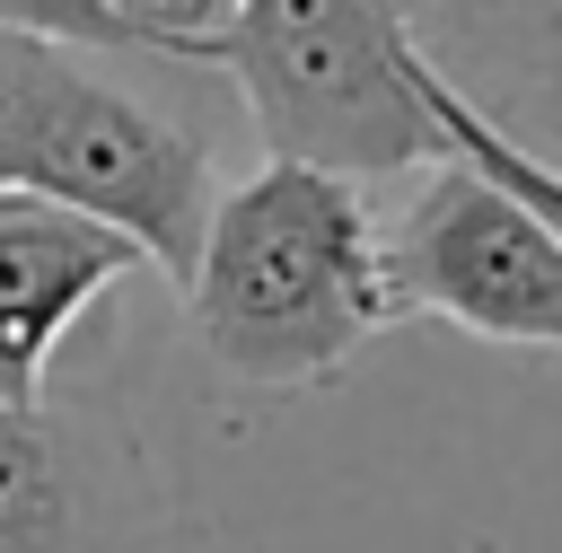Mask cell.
<instances>
[{"label": "cell", "mask_w": 562, "mask_h": 553, "mask_svg": "<svg viewBox=\"0 0 562 553\" xmlns=\"http://www.w3.org/2000/svg\"><path fill=\"white\" fill-rule=\"evenodd\" d=\"M404 26L492 140L562 176V0H404Z\"/></svg>", "instance_id": "5"}, {"label": "cell", "mask_w": 562, "mask_h": 553, "mask_svg": "<svg viewBox=\"0 0 562 553\" xmlns=\"http://www.w3.org/2000/svg\"><path fill=\"white\" fill-rule=\"evenodd\" d=\"M0 35H53V44H79V53L123 44L97 0H0Z\"/></svg>", "instance_id": "10"}, {"label": "cell", "mask_w": 562, "mask_h": 553, "mask_svg": "<svg viewBox=\"0 0 562 553\" xmlns=\"http://www.w3.org/2000/svg\"><path fill=\"white\" fill-rule=\"evenodd\" d=\"M123 53H176V61H220L237 35L246 0H97Z\"/></svg>", "instance_id": "8"}, {"label": "cell", "mask_w": 562, "mask_h": 553, "mask_svg": "<svg viewBox=\"0 0 562 553\" xmlns=\"http://www.w3.org/2000/svg\"><path fill=\"white\" fill-rule=\"evenodd\" d=\"M430 114H439V149H448V158L483 167L501 193H518V202H527V211H536V219L562 237V176H553V167H536V158H518L509 140H492V132H483V123H474V114H465V105H457L439 79H430Z\"/></svg>", "instance_id": "9"}, {"label": "cell", "mask_w": 562, "mask_h": 553, "mask_svg": "<svg viewBox=\"0 0 562 553\" xmlns=\"http://www.w3.org/2000/svg\"><path fill=\"white\" fill-rule=\"evenodd\" d=\"M0 193L132 237L176 290L193 281L220 202L211 149L53 35H0Z\"/></svg>", "instance_id": "2"}, {"label": "cell", "mask_w": 562, "mask_h": 553, "mask_svg": "<svg viewBox=\"0 0 562 553\" xmlns=\"http://www.w3.org/2000/svg\"><path fill=\"white\" fill-rule=\"evenodd\" d=\"M176 298L202 360L263 395L334 377L404 316L369 193L290 158H263L211 202L202 263Z\"/></svg>", "instance_id": "1"}, {"label": "cell", "mask_w": 562, "mask_h": 553, "mask_svg": "<svg viewBox=\"0 0 562 553\" xmlns=\"http://www.w3.org/2000/svg\"><path fill=\"white\" fill-rule=\"evenodd\" d=\"M386 281L404 316H439L483 342L562 351V237L483 167L439 158L386 228Z\"/></svg>", "instance_id": "4"}, {"label": "cell", "mask_w": 562, "mask_h": 553, "mask_svg": "<svg viewBox=\"0 0 562 553\" xmlns=\"http://www.w3.org/2000/svg\"><path fill=\"white\" fill-rule=\"evenodd\" d=\"M105 483L61 413L0 404V553H105Z\"/></svg>", "instance_id": "7"}, {"label": "cell", "mask_w": 562, "mask_h": 553, "mask_svg": "<svg viewBox=\"0 0 562 553\" xmlns=\"http://www.w3.org/2000/svg\"><path fill=\"white\" fill-rule=\"evenodd\" d=\"M220 70L290 167L378 184L448 158L404 0H246Z\"/></svg>", "instance_id": "3"}, {"label": "cell", "mask_w": 562, "mask_h": 553, "mask_svg": "<svg viewBox=\"0 0 562 553\" xmlns=\"http://www.w3.org/2000/svg\"><path fill=\"white\" fill-rule=\"evenodd\" d=\"M132 263H149L132 237H114L79 211L0 193V404L9 413H44V377H53L61 334Z\"/></svg>", "instance_id": "6"}]
</instances>
